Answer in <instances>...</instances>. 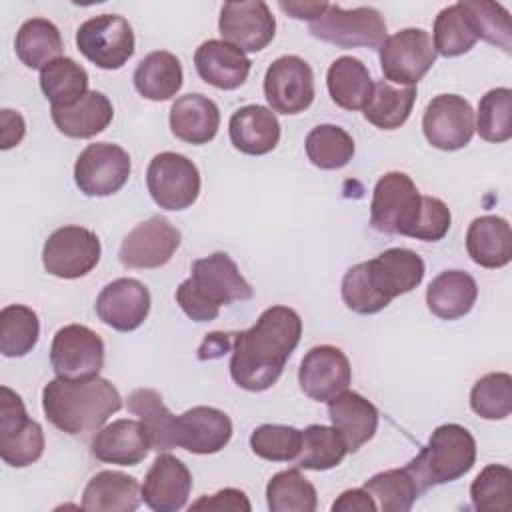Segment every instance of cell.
<instances>
[{"mask_svg": "<svg viewBox=\"0 0 512 512\" xmlns=\"http://www.w3.org/2000/svg\"><path fill=\"white\" fill-rule=\"evenodd\" d=\"M56 128L68 138H92L104 132L112 118L114 108L108 96L98 90H88L76 104L66 108H50Z\"/></svg>", "mask_w": 512, "mask_h": 512, "instance_id": "obj_30", "label": "cell"}, {"mask_svg": "<svg viewBox=\"0 0 512 512\" xmlns=\"http://www.w3.org/2000/svg\"><path fill=\"white\" fill-rule=\"evenodd\" d=\"M278 6L292 18L312 22L328 8V2H278Z\"/></svg>", "mask_w": 512, "mask_h": 512, "instance_id": "obj_53", "label": "cell"}, {"mask_svg": "<svg viewBox=\"0 0 512 512\" xmlns=\"http://www.w3.org/2000/svg\"><path fill=\"white\" fill-rule=\"evenodd\" d=\"M44 452L42 426L32 420L12 388H0V458L12 468L34 464Z\"/></svg>", "mask_w": 512, "mask_h": 512, "instance_id": "obj_8", "label": "cell"}, {"mask_svg": "<svg viewBox=\"0 0 512 512\" xmlns=\"http://www.w3.org/2000/svg\"><path fill=\"white\" fill-rule=\"evenodd\" d=\"M326 86L332 102L344 110H364L374 92L370 70L354 56H340L330 64Z\"/></svg>", "mask_w": 512, "mask_h": 512, "instance_id": "obj_32", "label": "cell"}, {"mask_svg": "<svg viewBox=\"0 0 512 512\" xmlns=\"http://www.w3.org/2000/svg\"><path fill=\"white\" fill-rule=\"evenodd\" d=\"M80 54L102 70L122 68L134 54V32L120 14H100L76 30Z\"/></svg>", "mask_w": 512, "mask_h": 512, "instance_id": "obj_9", "label": "cell"}, {"mask_svg": "<svg viewBox=\"0 0 512 512\" xmlns=\"http://www.w3.org/2000/svg\"><path fill=\"white\" fill-rule=\"evenodd\" d=\"M460 6L470 18V24L478 38L502 48L510 54L512 48V24L508 10L490 0H462Z\"/></svg>", "mask_w": 512, "mask_h": 512, "instance_id": "obj_46", "label": "cell"}, {"mask_svg": "<svg viewBox=\"0 0 512 512\" xmlns=\"http://www.w3.org/2000/svg\"><path fill=\"white\" fill-rule=\"evenodd\" d=\"M302 430L284 424H262L250 434L252 452L270 462L294 460L300 452Z\"/></svg>", "mask_w": 512, "mask_h": 512, "instance_id": "obj_48", "label": "cell"}, {"mask_svg": "<svg viewBox=\"0 0 512 512\" xmlns=\"http://www.w3.org/2000/svg\"><path fill=\"white\" fill-rule=\"evenodd\" d=\"M328 416L332 426L344 438L348 452H356L376 434L380 414L362 394L344 390L328 402Z\"/></svg>", "mask_w": 512, "mask_h": 512, "instance_id": "obj_26", "label": "cell"}, {"mask_svg": "<svg viewBox=\"0 0 512 512\" xmlns=\"http://www.w3.org/2000/svg\"><path fill=\"white\" fill-rule=\"evenodd\" d=\"M376 502L366 488L344 490L332 504V512H374Z\"/></svg>", "mask_w": 512, "mask_h": 512, "instance_id": "obj_51", "label": "cell"}, {"mask_svg": "<svg viewBox=\"0 0 512 512\" xmlns=\"http://www.w3.org/2000/svg\"><path fill=\"white\" fill-rule=\"evenodd\" d=\"M300 336L302 320L296 310L288 306L266 308L254 326L232 338V380L248 392L268 390L280 378Z\"/></svg>", "mask_w": 512, "mask_h": 512, "instance_id": "obj_1", "label": "cell"}, {"mask_svg": "<svg viewBox=\"0 0 512 512\" xmlns=\"http://www.w3.org/2000/svg\"><path fill=\"white\" fill-rule=\"evenodd\" d=\"M134 88L146 100H170L182 88L184 72L180 60L166 50H156L144 56L134 70Z\"/></svg>", "mask_w": 512, "mask_h": 512, "instance_id": "obj_33", "label": "cell"}, {"mask_svg": "<svg viewBox=\"0 0 512 512\" xmlns=\"http://www.w3.org/2000/svg\"><path fill=\"white\" fill-rule=\"evenodd\" d=\"M46 418L70 436L100 430L122 408L116 386L100 376L86 380L54 378L42 390Z\"/></svg>", "mask_w": 512, "mask_h": 512, "instance_id": "obj_3", "label": "cell"}, {"mask_svg": "<svg viewBox=\"0 0 512 512\" xmlns=\"http://www.w3.org/2000/svg\"><path fill=\"white\" fill-rule=\"evenodd\" d=\"M102 254L98 236L84 226L54 230L42 248L44 270L56 278L76 280L94 270Z\"/></svg>", "mask_w": 512, "mask_h": 512, "instance_id": "obj_12", "label": "cell"}, {"mask_svg": "<svg viewBox=\"0 0 512 512\" xmlns=\"http://www.w3.org/2000/svg\"><path fill=\"white\" fill-rule=\"evenodd\" d=\"M126 408L146 426L150 448L166 452L176 448V416L166 408L154 388H136L128 394Z\"/></svg>", "mask_w": 512, "mask_h": 512, "instance_id": "obj_34", "label": "cell"}, {"mask_svg": "<svg viewBox=\"0 0 512 512\" xmlns=\"http://www.w3.org/2000/svg\"><path fill=\"white\" fill-rule=\"evenodd\" d=\"M308 28L314 38L340 48H380L386 40V22L372 6L346 10L338 4H328Z\"/></svg>", "mask_w": 512, "mask_h": 512, "instance_id": "obj_7", "label": "cell"}, {"mask_svg": "<svg viewBox=\"0 0 512 512\" xmlns=\"http://www.w3.org/2000/svg\"><path fill=\"white\" fill-rule=\"evenodd\" d=\"M0 122H2V130H0L2 144H0V148L8 150V148L20 144V140L24 138V132H26L24 118L14 110H2Z\"/></svg>", "mask_w": 512, "mask_h": 512, "instance_id": "obj_52", "label": "cell"}, {"mask_svg": "<svg viewBox=\"0 0 512 512\" xmlns=\"http://www.w3.org/2000/svg\"><path fill=\"white\" fill-rule=\"evenodd\" d=\"M232 438V420L218 408L194 406L176 416V446L192 454H216Z\"/></svg>", "mask_w": 512, "mask_h": 512, "instance_id": "obj_22", "label": "cell"}, {"mask_svg": "<svg viewBox=\"0 0 512 512\" xmlns=\"http://www.w3.org/2000/svg\"><path fill=\"white\" fill-rule=\"evenodd\" d=\"M220 128V110L204 94H184L170 108L172 134L188 144H208Z\"/></svg>", "mask_w": 512, "mask_h": 512, "instance_id": "obj_27", "label": "cell"}, {"mask_svg": "<svg viewBox=\"0 0 512 512\" xmlns=\"http://www.w3.org/2000/svg\"><path fill=\"white\" fill-rule=\"evenodd\" d=\"M352 368L348 356L332 344H320L306 352L298 368V384L302 392L316 402H330L348 390Z\"/></svg>", "mask_w": 512, "mask_h": 512, "instance_id": "obj_18", "label": "cell"}, {"mask_svg": "<svg viewBox=\"0 0 512 512\" xmlns=\"http://www.w3.org/2000/svg\"><path fill=\"white\" fill-rule=\"evenodd\" d=\"M266 502L272 512H314L318 496L314 484L298 468H290L270 478Z\"/></svg>", "mask_w": 512, "mask_h": 512, "instance_id": "obj_39", "label": "cell"}, {"mask_svg": "<svg viewBox=\"0 0 512 512\" xmlns=\"http://www.w3.org/2000/svg\"><path fill=\"white\" fill-rule=\"evenodd\" d=\"M190 278L176 288V302L194 322H210L222 306L250 300L254 290L226 252H214L192 264Z\"/></svg>", "mask_w": 512, "mask_h": 512, "instance_id": "obj_4", "label": "cell"}, {"mask_svg": "<svg viewBox=\"0 0 512 512\" xmlns=\"http://www.w3.org/2000/svg\"><path fill=\"white\" fill-rule=\"evenodd\" d=\"M466 250L474 264L482 268H502L512 260L510 224L494 214L478 216L466 232Z\"/></svg>", "mask_w": 512, "mask_h": 512, "instance_id": "obj_29", "label": "cell"}, {"mask_svg": "<svg viewBox=\"0 0 512 512\" xmlns=\"http://www.w3.org/2000/svg\"><path fill=\"white\" fill-rule=\"evenodd\" d=\"M232 338L234 334H224V332H212L204 338L198 356L202 360H210V358H218L222 356L230 346H232Z\"/></svg>", "mask_w": 512, "mask_h": 512, "instance_id": "obj_54", "label": "cell"}, {"mask_svg": "<svg viewBox=\"0 0 512 512\" xmlns=\"http://www.w3.org/2000/svg\"><path fill=\"white\" fill-rule=\"evenodd\" d=\"M138 480L118 470L94 474L82 492V510L88 512H132L140 506Z\"/></svg>", "mask_w": 512, "mask_h": 512, "instance_id": "obj_28", "label": "cell"}, {"mask_svg": "<svg viewBox=\"0 0 512 512\" xmlns=\"http://www.w3.org/2000/svg\"><path fill=\"white\" fill-rule=\"evenodd\" d=\"M128 152L110 142L88 144L74 164V182L86 196H112L130 178Z\"/></svg>", "mask_w": 512, "mask_h": 512, "instance_id": "obj_13", "label": "cell"}, {"mask_svg": "<svg viewBox=\"0 0 512 512\" xmlns=\"http://www.w3.org/2000/svg\"><path fill=\"white\" fill-rule=\"evenodd\" d=\"M476 462V440L460 424L438 426L428 444L406 464L420 492L432 486L454 482L472 470Z\"/></svg>", "mask_w": 512, "mask_h": 512, "instance_id": "obj_5", "label": "cell"}, {"mask_svg": "<svg viewBox=\"0 0 512 512\" xmlns=\"http://www.w3.org/2000/svg\"><path fill=\"white\" fill-rule=\"evenodd\" d=\"M178 246V228L164 216H152L128 232L118 258L126 268H160L170 262Z\"/></svg>", "mask_w": 512, "mask_h": 512, "instance_id": "obj_19", "label": "cell"}, {"mask_svg": "<svg viewBox=\"0 0 512 512\" xmlns=\"http://www.w3.org/2000/svg\"><path fill=\"white\" fill-rule=\"evenodd\" d=\"M250 502L246 494L238 488H224L216 494H204L196 502H192L190 510H244L250 512Z\"/></svg>", "mask_w": 512, "mask_h": 512, "instance_id": "obj_50", "label": "cell"}, {"mask_svg": "<svg viewBox=\"0 0 512 512\" xmlns=\"http://www.w3.org/2000/svg\"><path fill=\"white\" fill-rule=\"evenodd\" d=\"M422 208V194L406 172H386L374 186L370 224L382 234L412 238Z\"/></svg>", "mask_w": 512, "mask_h": 512, "instance_id": "obj_6", "label": "cell"}, {"mask_svg": "<svg viewBox=\"0 0 512 512\" xmlns=\"http://www.w3.org/2000/svg\"><path fill=\"white\" fill-rule=\"evenodd\" d=\"M228 134L232 146L242 154L262 156L278 146L280 122L270 108L248 104L230 116Z\"/></svg>", "mask_w": 512, "mask_h": 512, "instance_id": "obj_25", "label": "cell"}, {"mask_svg": "<svg viewBox=\"0 0 512 512\" xmlns=\"http://www.w3.org/2000/svg\"><path fill=\"white\" fill-rule=\"evenodd\" d=\"M346 454V442L334 426L310 424L302 430V444L294 462L298 468L322 472L338 466Z\"/></svg>", "mask_w": 512, "mask_h": 512, "instance_id": "obj_38", "label": "cell"}, {"mask_svg": "<svg viewBox=\"0 0 512 512\" xmlns=\"http://www.w3.org/2000/svg\"><path fill=\"white\" fill-rule=\"evenodd\" d=\"M264 96L272 112L300 114L314 100V74L310 64L294 54L276 58L264 76Z\"/></svg>", "mask_w": 512, "mask_h": 512, "instance_id": "obj_15", "label": "cell"}, {"mask_svg": "<svg viewBox=\"0 0 512 512\" xmlns=\"http://www.w3.org/2000/svg\"><path fill=\"white\" fill-rule=\"evenodd\" d=\"M308 160L320 170L344 168L354 156L352 136L336 124H320L312 128L304 142Z\"/></svg>", "mask_w": 512, "mask_h": 512, "instance_id": "obj_40", "label": "cell"}, {"mask_svg": "<svg viewBox=\"0 0 512 512\" xmlns=\"http://www.w3.org/2000/svg\"><path fill=\"white\" fill-rule=\"evenodd\" d=\"M192 490V474L188 466L172 456L158 454L144 476L140 494L144 504L154 512H176L188 502Z\"/></svg>", "mask_w": 512, "mask_h": 512, "instance_id": "obj_21", "label": "cell"}, {"mask_svg": "<svg viewBox=\"0 0 512 512\" xmlns=\"http://www.w3.org/2000/svg\"><path fill=\"white\" fill-rule=\"evenodd\" d=\"M426 140L444 152L464 148L474 134V110L458 94H440L430 100L422 118Z\"/></svg>", "mask_w": 512, "mask_h": 512, "instance_id": "obj_16", "label": "cell"}, {"mask_svg": "<svg viewBox=\"0 0 512 512\" xmlns=\"http://www.w3.org/2000/svg\"><path fill=\"white\" fill-rule=\"evenodd\" d=\"M364 488L382 512H408L422 494L406 466L374 474L364 482Z\"/></svg>", "mask_w": 512, "mask_h": 512, "instance_id": "obj_41", "label": "cell"}, {"mask_svg": "<svg viewBox=\"0 0 512 512\" xmlns=\"http://www.w3.org/2000/svg\"><path fill=\"white\" fill-rule=\"evenodd\" d=\"M150 312V292L136 278H118L102 288L96 298L98 318L118 330L132 332L144 324Z\"/></svg>", "mask_w": 512, "mask_h": 512, "instance_id": "obj_20", "label": "cell"}, {"mask_svg": "<svg viewBox=\"0 0 512 512\" xmlns=\"http://www.w3.org/2000/svg\"><path fill=\"white\" fill-rule=\"evenodd\" d=\"M146 186L160 208L186 210L200 194V172L184 154L160 152L146 168Z\"/></svg>", "mask_w": 512, "mask_h": 512, "instance_id": "obj_11", "label": "cell"}, {"mask_svg": "<svg viewBox=\"0 0 512 512\" xmlns=\"http://www.w3.org/2000/svg\"><path fill=\"white\" fill-rule=\"evenodd\" d=\"M194 66L198 76L214 88L236 90L246 82L252 62L240 48L210 38L196 48Z\"/></svg>", "mask_w": 512, "mask_h": 512, "instance_id": "obj_24", "label": "cell"}, {"mask_svg": "<svg viewBox=\"0 0 512 512\" xmlns=\"http://www.w3.org/2000/svg\"><path fill=\"white\" fill-rule=\"evenodd\" d=\"M472 506L478 512L512 510V470L502 464H488L472 480Z\"/></svg>", "mask_w": 512, "mask_h": 512, "instance_id": "obj_45", "label": "cell"}, {"mask_svg": "<svg viewBox=\"0 0 512 512\" xmlns=\"http://www.w3.org/2000/svg\"><path fill=\"white\" fill-rule=\"evenodd\" d=\"M40 88L50 108H66L88 92V74L76 60L60 56L40 70Z\"/></svg>", "mask_w": 512, "mask_h": 512, "instance_id": "obj_36", "label": "cell"}, {"mask_svg": "<svg viewBox=\"0 0 512 512\" xmlns=\"http://www.w3.org/2000/svg\"><path fill=\"white\" fill-rule=\"evenodd\" d=\"M378 50L384 78L398 86H416L438 56L430 34L422 28H404L386 36Z\"/></svg>", "mask_w": 512, "mask_h": 512, "instance_id": "obj_10", "label": "cell"}, {"mask_svg": "<svg viewBox=\"0 0 512 512\" xmlns=\"http://www.w3.org/2000/svg\"><path fill=\"white\" fill-rule=\"evenodd\" d=\"M432 44L436 54L454 58L466 54L478 40L468 14L460 6V2L442 8L434 20Z\"/></svg>", "mask_w": 512, "mask_h": 512, "instance_id": "obj_43", "label": "cell"}, {"mask_svg": "<svg viewBox=\"0 0 512 512\" xmlns=\"http://www.w3.org/2000/svg\"><path fill=\"white\" fill-rule=\"evenodd\" d=\"M62 36L54 22L46 18L26 20L14 40V50L20 62L32 70H42L62 54Z\"/></svg>", "mask_w": 512, "mask_h": 512, "instance_id": "obj_35", "label": "cell"}, {"mask_svg": "<svg viewBox=\"0 0 512 512\" xmlns=\"http://www.w3.org/2000/svg\"><path fill=\"white\" fill-rule=\"evenodd\" d=\"M416 102V86H392L388 80L374 82V92L364 108V118L382 130L400 128Z\"/></svg>", "mask_w": 512, "mask_h": 512, "instance_id": "obj_37", "label": "cell"}, {"mask_svg": "<svg viewBox=\"0 0 512 512\" xmlns=\"http://www.w3.org/2000/svg\"><path fill=\"white\" fill-rule=\"evenodd\" d=\"M50 364L60 378H94L104 366V342L84 324L62 326L52 338Z\"/></svg>", "mask_w": 512, "mask_h": 512, "instance_id": "obj_14", "label": "cell"}, {"mask_svg": "<svg viewBox=\"0 0 512 512\" xmlns=\"http://www.w3.org/2000/svg\"><path fill=\"white\" fill-rule=\"evenodd\" d=\"M150 448V438L142 420L120 418L100 428L92 442L90 454L106 464L136 466L140 464Z\"/></svg>", "mask_w": 512, "mask_h": 512, "instance_id": "obj_23", "label": "cell"}, {"mask_svg": "<svg viewBox=\"0 0 512 512\" xmlns=\"http://www.w3.org/2000/svg\"><path fill=\"white\" fill-rule=\"evenodd\" d=\"M452 224V214L448 206L434 196H422V208L412 232V238L424 242H438L442 240Z\"/></svg>", "mask_w": 512, "mask_h": 512, "instance_id": "obj_49", "label": "cell"}, {"mask_svg": "<svg viewBox=\"0 0 512 512\" xmlns=\"http://www.w3.org/2000/svg\"><path fill=\"white\" fill-rule=\"evenodd\" d=\"M474 130L486 142H506L512 138V90L506 86L488 90L478 104Z\"/></svg>", "mask_w": 512, "mask_h": 512, "instance_id": "obj_44", "label": "cell"}, {"mask_svg": "<svg viewBox=\"0 0 512 512\" xmlns=\"http://www.w3.org/2000/svg\"><path fill=\"white\" fill-rule=\"evenodd\" d=\"M470 408L486 420H504L512 412V376L490 372L470 390Z\"/></svg>", "mask_w": 512, "mask_h": 512, "instance_id": "obj_47", "label": "cell"}, {"mask_svg": "<svg viewBox=\"0 0 512 512\" xmlns=\"http://www.w3.org/2000/svg\"><path fill=\"white\" fill-rule=\"evenodd\" d=\"M478 298L476 280L462 270L440 272L426 288V306L440 320L466 316Z\"/></svg>", "mask_w": 512, "mask_h": 512, "instance_id": "obj_31", "label": "cell"}, {"mask_svg": "<svg viewBox=\"0 0 512 512\" xmlns=\"http://www.w3.org/2000/svg\"><path fill=\"white\" fill-rule=\"evenodd\" d=\"M40 336V322L32 308L10 304L0 310V352L6 358H20L32 352Z\"/></svg>", "mask_w": 512, "mask_h": 512, "instance_id": "obj_42", "label": "cell"}, {"mask_svg": "<svg viewBox=\"0 0 512 512\" xmlns=\"http://www.w3.org/2000/svg\"><path fill=\"white\" fill-rule=\"evenodd\" d=\"M218 28L224 42L242 52H260L276 34V20L266 2L240 0L222 6Z\"/></svg>", "mask_w": 512, "mask_h": 512, "instance_id": "obj_17", "label": "cell"}, {"mask_svg": "<svg viewBox=\"0 0 512 512\" xmlns=\"http://www.w3.org/2000/svg\"><path fill=\"white\" fill-rule=\"evenodd\" d=\"M424 260L408 248H388L368 262L354 264L342 278V300L356 314H376L396 296L414 290L424 278Z\"/></svg>", "mask_w": 512, "mask_h": 512, "instance_id": "obj_2", "label": "cell"}]
</instances>
